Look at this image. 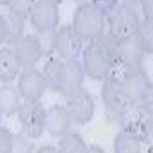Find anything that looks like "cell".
Listing matches in <instances>:
<instances>
[{
    "label": "cell",
    "mask_w": 153,
    "mask_h": 153,
    "mask_svg": "<svg viewBox=\"0 0 153 153\" xmlns=\"http://www.w3.org/2000/svg\"><path fill=\"white\" fill-rule=\"evenodd\" d=\"M48 87L42 72L35 68L24 69L20 74L17 90L25 101H39Z\"/></svg>",
    "instance_id": "obj_11"
},
{
    "label": "cell",
    "mask_w": 153,
    "mask_h": 153,
    "mask_svg": "<svg viewBox=\"0 0 153 153\" xmlns=\"http://www.w3.org/2000/svg\"><path fill=\"white\" fill-rule=\"evenodd\" d=\"M13 148V139L8 129L0 127V153H11Z\"/></svg>",
    "instance_id": "obj_22"
},
{
    "label": "cell",
    "mask_w": 153,
    "mask_h": 153,
    "mask_svg": "<svg viewBox=\"0 0 153 153\" xmlns=\"http://www.w3.org/2000/svg\"><path fill=\"white\" fill-rule=\"evenodd\" d=\"M35 3V0H8L6 4L12 14L25 20L30 16Z\"/></svg>",
    "instance_id": "obj_21"
},
{
    "label": "cell",
    "mask_w": 153,
    "mask_h": 153,
    "mask_svg": "<svg viewBox=\"0 0 153 153\" xmlns=\"http://www.w3.org/2000/svg\"><path fill=\"white\" fill-rule=\"evenodd\" d=\"M52 51L64 61L77 60L82 51V41L71 25L60 28L53 37Z\"/></svg>",
    "instance_id": "obj_8"
},
{
    "label": "cell",
    "mask_w": 153,
    "mask_h": 153,
    "mask_svg": "<svg viewBox=\"0 0 153 153\" xmlns=\"http://www.w3.org/2000/svg\"><path fill=\"white\" fill-rule=\"evenodd\" d=\"M123 82L129 103L142 108L152 107L150 98L152 99V85L142 68L126 71Z\"/></svg>",
    "instance_id": "obj_5"
},
{
    "label": "cell",
    "mask_w": 153,
    "mask_h": 153,
    "mask_svg": "<svg viewBox=\"0 0 153 153\" xmlns=\"http://www.w3.org/2000/svg\"><path fill=\"white\" fill-rule=\"evenodd\" d=\"M21 96L13 86H4L0 88V110L8 116L18 113L21 106Z\"/></svg>",
    "instance_id": "obj_17"
},
{
    "label": "cell",
    "mask_w": 153,
    "mask_h": 153,
    "mask_svg": "<svg viewBox=\"0 0 153 153\" xmlns=\"http://www.w3.org/2000/svg\"><path fill=\"white\" fill-rule=\"evenodd\" d=\"M118 0H92V4L104 16H108L117 6Z\"/></svg>",
    "instance_id": "obj_23"
},
{
    "label": "cell",
    "mask_w": 153,
    "mask_h": 153,
    "mask_svg": "<svg viewBox=\"0 0 153 153\" xmlns=\"http://www.w3.org/2000/svg\"><path fill=\"white\" fill-rule=\"evenodd\" d=\"M114 51L116 62L126 71L141 68L146 51L136 37L115 43Z\"/></svg>",
    "instance_id": "obj_10"
},
{
    "label": "cell",
    "mask_w": 153,
    "mask_h": 153,
    "mask_svg": "<svg viewBox=\"0 0 153 153\" xmlns=\"http://www.w3.org/2000/svg\"><path fill=\"white\" fill-rule=\"evenodd\" d=\"M76 1H80V0H76Z\"/></svg>",
    "instance_id": "obj_29"
},
{
    "label": "cell",
    "mask_w": 153,
    "mask_h": 153,
    "mask_svg": "<svg viewBox=\"0 0 153 153\" xmlns=\"http://www.w3.org/2000/svg\"><path fill=\"white\" fill-rule=\"evenodd\" d=\"M71 117L65 106L54 105L46 110L45 129L54 136H63L71 125Z\"/></svg>",
    "instance_id": "obj_15"
},
{
    "label": "cell",
    "mask_w": 153,
    "mask_h": 153,
    "mask_svg": "<svg viewBox=\"0 0 153 153\" xmlns=\"http://www.w3.org/2000/svg\"><path fill=\"white\" fill-rule=\"evenodd\" d=\"M2 111H1V110H0V120H1V116H2Z\"/></svg>",
    "instance_id": "obj_28"
},
{
    "label": "cell",
    "mask_w": 153,
    "mask_h": 153,
    "mask_svg": "<svg viewBox=\"0 0 153 153\" xmlns=\"http://www.w3.org/2000/svg\"><path fill=\"white\" fill-rule=\"evenodd\" d=\"M143 5V12H144L146 20L152 22V0H146L142 3Z\"/></svg>",
    "instance_id": "obj_24"
},
{
    "label": "cell",
    "mask_w": 153,
    "mask_h": 153,
    "mask_svg": "<svg viewBox=\"0 0 153 153\" xmlns=\"http://www.w3.org/2000/svg\"><path fill=\"white\" fill-rule=\"evenodd\" d=\"M8 0H0V2H3V3H7Z\"/></svg>",
    "instance_id": "obj_27"
},
{
    "label": "cell",
    "mask_w": 153,
    "mask_h": 153,
    "mask_svg": "<svg viewBox=\"0 0 153 153\" xmlns=\"http://www.w3.org/2000/svg\"><path fill=\"white\" fill-rule=\"evenodd\" d=\"M152 34V22L145 19V21L140 23L139 31L136 37L143 45L146 54H152L153 52Z\"/></svg>",
    "instance_id": "obj_20"
},
{
    "label": "cell",
    "mask_w": 153,
    "mask_h": 153,
    "mask_svg": "<svg viewBox=\"0 0 153 153\" xmlns=\"http://www.w3.org/2000/svg\"><path fill=\"white\" fill-rule=\"evenodd\" d=\"M22 68H35L43 54V47L40 39L34 35L23 37L16 44L14 49Z\"/></svg>",
    "instance_id": "obj_13"
},
{
    "label": "cell",
    "mask_w": 153,
    "mask_h": 153,
    "mask_svg": "<svg viewBox=\"0 0 153 153\" xmlns=\"http://www.w3.org/2000/svg\"><path fill=\"white\" fill-rule=\"evenodd\" d=\"M104 16L92 3L82 4L75 12L72 28L80 40L91 42L103 35Z\"/></svg>",
    "instance_id": "obj_4"
},
{
    "label": "cell",
    "mask_w": 153,
    "mask_h": 153,
    "mask_svg": "<svg viewBox=\"0 0 153 153\" xmlns=\"http://www.w3.org/2000/svg\"><path fill=\"white\" fill-rule=\"evenodd\" d=\"M47 1H50V2H54V3H55V4H59V3H61V2H62V1L63 0H47Z\"/></svg>",
    "instance_id": "obj_26"
},
{
    "label": "cell",
    "mask_w": 153,
    "mask_h": 153,
    "mask_svg": "<svg viewBox=\"0 0 153 153\" xmlns=\"http://www.w3.org/2000/svg\"><path fill=\"white\" fill-rule=\"evenodd\" d=\"M114 45L110 37L102 36L91 41L83 53L82 67L85 74L95 80L110 76L116 62Z\"/></svg>",
    "instance_id": "obj_2"
},
{
    "label": "cell",
    "mask_w": 153,
    "mask_h": 153,
    "mask_svg": "<svg viewBox=\"0 0 153 153\" xmlns=\"http://www.w3.org/2000/svg\"><path fill=\"white\" fill-rule=\"evenodd\" d=\"M24 20L15 15L0 16V43L16 44L23 38Z\"/></svg>",
    "instance_id": "obj_14"
},
{
    "label": "cell",
    "mask_w": 153,
    "mask_h": 153,
    "mask_svg": "<svg viewBox=\"0 0 153 153\" xmlns=\"http://www.w3.org/2000/svg\"><path fill=\"white\" fill-rule=\"evenodd\" d=\"M19 118L28 136L38 138L45 129L46 110L39 101H25L19 108Z\"/></svg>",
    "instance_id": "obj_7"
},
{
    "label": "cell",
    "mask_w": 153,
    "mask_h": 153,
    "mask_svg": "<svg viewBox=\"0 0 153 153\" xmlns=\"http://www.w3.org/2000/svg\"><path fill=\"white\" fill-rule=\"evenodd\" d=\"M29 18L31 25L37 31L42 34L49 33L59 24L57 5L47 0H40L35 3Z\"/></svg>",
    "instance_id": "obj_9"
},
{
    "label": "cell",
    "mask_w": 153,
    "mask_h": 153,
    "mask_svg": "<svg viewBox=\"0 0 153 153\" xmlns=\"http://www.w3.org/2000/svg\"><path fill=\"white\" fill-rule=\"evenodd\" d=\"M21 68L14 50L7 48L0 50V80L5 83L13 81Z\"/></svg>",
    "instance_id": "obj_16"
},
{
    "label": "cell",
    "mask_w": 153,
    "mask_h": 153,
    "mask_svg": "<svg viewBox=\"0 0 153 153\" xmlns=\"http://www.w3.org/2000/svg\"><path fill=\"white\" fill-rule=\"evenodd\" d=\"M42 74L48 87L67 97L82 90L85 74L77 60L64 61L58 57L48 60Z\"/></svg>",
    "instance_id": "obj_1"
},
{
    "label": "cell",
    "mask_w": 153,
    "mask_h": 153,
    "mask_svg": "<svg viewBox=\"0 0 153 153\" xmlns=\"http://www.w3.org/2000/svg\"><path fill=\"white\" fill-rule=\"evenodd\" d=\"M139 139L136 134L129 130H124L119 134L116 142L117 153H138Z\"/></svg>",
    "instance_id": "obj_18"
},
{
    "label": "cell",
    "mask_w": 153,
    "mask_h": 153,
    "mask_svg": "<svg viewBox=\"0 0 153 153\" xmlns=\"http://www.w3.org/2000/svg\"><path fill=\"white\" fill-rule=\"evenodd\" d=\"M126 1L130 3H143L146 0H126Z\"/></svg>",
    "instance_id": "obj_25"
},
{
    "label": "cell",
    "mask_w": 153,
    "mask_h": 153,
    "mask_svg": "<svg viewBox=\"0 0 153 153\" xmlns=\"http://www.w3.org/2000/svg\"><path fill=\"white\" fill-rule=\"evenodd\" d=\"M101 97L106 108L115 117H122L129 104L123 80L115 76L104 79Z\"/></svg>",
    "instance_id": "obj_6"
},
{
    "label": "cell",
    "mask_w": 153,
    "mask_h": 153,
    "mask_svg": "<svg viewBox=\"0 0 153 153\" xmlns=\"http://www.w3.org/2000/svg\"><path fill=\"white\" fill-rule=\"evenodd\" d=\"M68 98L65 108L71 120L80 124L87 123L92 120L95 112V103L87 91L82 89Z\"/></svg>",
    "instance_id": "obj_12"
},
{
    "label": "cell",
    "mask_w": 153,
    "mask_h": 153,
    "mask_svg": "<svg viewBox=\"0 0 153 153\" xmlns=\"http://www.w3.org/2000/svg\"><path fill=\"white\" fill-rule=\"evenodd\" d=\"M108 26L109 37L117 43L136 37L140 22L137 12L132 6L121 4L108 15Z\"/></svg>",
    "instance_id": "obj_3"
},
{
    "label": "cell",
    "mask_w": 153,
    "mask_h": 153,
    "mask_svg": "<svg viewBox=\"0 0 153 153\" xmlns=\"http://www.w3.org/2000/svg\"><path fill=\"white\" fill-rule=\"evenodd\" d=\"M85 145L77 134H67L61 141V153H86Z\"/></svg>",
    "instance_id": "obj_19"
}]
</instances>
